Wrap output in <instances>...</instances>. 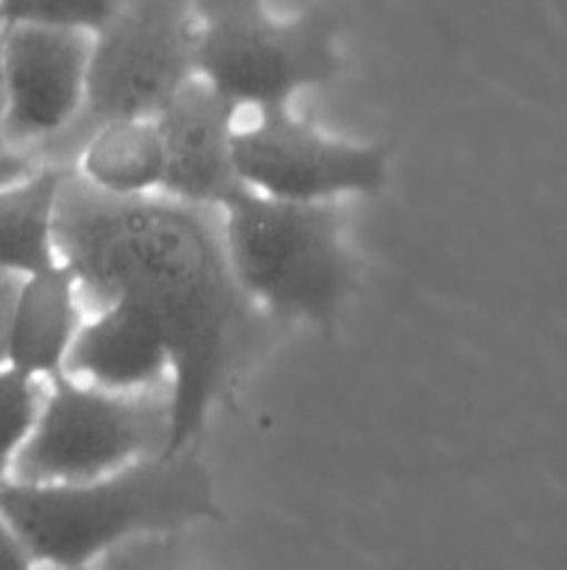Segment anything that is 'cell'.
Wrapping results in <instances>:
<instances>
[{"instance_id": "4", "label": "cell", "mask_w": 567, "mask_h": 570, "mask_svg": "<svg viewBox=\"0 0 567 570\" xmlns=\"http://www.w3.org/2000/svg\"><path fill=\"white\" fill-rule=\"evenodd\" d=\"M195 26L198 76L237 109L289 106L342 70L339 17L326 6L281 20L265 0H195Z\"/></svg>"}, {"instance_id": "5", "label": "cell", "mask_w": 567, "mask_h": 570, "mask_svg": "<svg viewBox=\"0 0 567 570\" xmlns=\"http://www.w3.org/2000/svg\"><path fill=\"white\" fill-rule=\"evenodd\" d=\"M195 28V0H131L94 31L81 115L44 148L42 161L72 167L94 126L122 117H153L198 76Z\"/></svg>"}, {"instance_id": "13", "label": "cell", "mask_w": 567, "mask_h": 570, "mask_svg": "<svg viewBox=\"0 0 567 570\" xmlns=\"http://www.w3.org/2000/svg\"><path fill=\"white\" fill-rule=\"evenodd\" d=\"M70 165L42 161L0 187V273L28 276L59 262L56 209Z\"/></svg>"}, {"instance_id": "2", "label": "cell", "mask_w": 567, "mask_h": 570, "mask_svg": "<svg viewBox=\"0 0 567 570\" xmlns=\"http://www.w3.org/2000/svg\"><path fill=\"white\" fill-rule=\"evenodd\" d=\"M0 515L31 566L87 568L122 543L220 521L215 482L198 449L150 454L78 482L0 479Z\"/></svg>"}, {"instance_id": "9", "label": "cell", "mask_w": 567, "mask_h": 570, "mask_svg": "<svg viewBox=\"0 0 567 570\" xmlns=\"http://www.w3.org/2000/svg\"><path fill=\"white\" fill-rule=\"evenodd\" d=\"M237 106L211 83L195 76L159 111L165 145V181L161 195L183 204L220 209L245 187L237 173Z\"/></svg>"}, {"instance_id": "18", "label": "cell", "mask_w": 567, "mask_h": 570, "mask_svg": "<svg viewBox=\"0 0 567 570\" xmlns=\"http://www.w3.org/2000/svg\"><path fill=\"white\" fill-rule=\"evenodd\" d=\"M3 117H6V83H3V26H0V159H6V156H14V154H26V150H17L6 142Z\"/></svg>"}, {"instance_id": "15", "label": "cell", "mask_w": 567, "mask_h": 570, "mask_svg": "<svg viewBox=\"0 0 567 570\" xmlns=\"http://www.w3.org/2000/svg\"><path fill=\"white\" fill-rule=\"evenodd\" d=\"M131 0H0V26L42 22L94 33Z\"/></svg>"}, {"instance_id": "1", "label": "cell", "mask_w": 567, "mask_h": 570, "mask_svg": "<svg viewBox=\"0 0 567 570\" xmlns=\"http://www.w3.org/2000/svg\"><path fill=\"white\" fill-rule=\"evenodd\" d=\"M59 259L81 293L128 301L153 317L170 348L165 454L198 449L267 340L265 309L228 265L220 209L167 195L117 198L67 173L56 209Z\"/></svg>"}, {"instance_id": "3", "label": "cell", "mask_w": 567, "mask_h": 570, "mask_svg": "<svg viewBox=\"0 0 567 570\" xmlns=\"http://www.w3.org/2000/svg\"><path fill=\"white\" fill-rule=\"evenodd\" d=\"M222 243L239 287L272 321L331 337L356 289V262L334 204H300L242 187L220 206Z\"/></svg>"}, {"instance_id": "12", "label": "cell", "mask_w": 567, "mask_h": 570, "mask_svg": "<svg viewBox=\"0 0 567 570\" xmlns=\"http://www.w3.org/2000/svg\"><path fill=\"white\" fill-rule=\"evenodd\" d=\"M72 170L89 187L117 198L161 193L165 145L156 117H122L94 126L83 137Z\"/></svg>"}, {"instance_id": "17", "label": "cell", "mask_w": 567, "mask_h": 570, "mask_svg": "<svg viewBox=\"0 0 567 570\" xmlns=\"http://www.w3.org/2000/svg\"><path fill=\"white\" fill-rule=\"evenodd\" d=\"M22 568H33V566L31 560H28L22 543L17 540V534L11 532L6 518L0 515V570H22Z\"/></svg>"}, {"instance_id": "11", "label": "cell", "mask_w": 567, "mask_h": 570, "mask_svg": "<svg viewBox=\"0 0 567 570\" xmlns=\"http://www.w3.org/2000/svg\"><path fill=\"white\" fill-rule=\"evenodd\" d=\"M81 323V284L70 265L59 259L44 271L20 276L6 365L42 382L61 376Z\"/></svg>"}, {"instance_id": "10", "label": "cell", "mask_w": 567, "mask_h": 570, "mask_svg": "<svg viewBox=\"0 0 567 570\" xmlns=\"http://www.w3.org/2000/svg\"><path fill=\"white\" fill-rule=\"evenodd\" d=\"M64 373L115 393L159 390L170 382V348L148 312L128 301H106L78 328Z\"/></svg>"}, {"instance_id": "6", "label": "cell", "mask_w": 567, "mask_h": 570, "mask_svg": "<svg viewBox=\"0 0 567 570\" xmlns=\"http://www.w3.org/2000/svg\"><path fill=\"white\" fill-rule=\"evenodd\" d=\"M167 393H115L61 376L44 384V399L11 479L78 482L115 473L167 443Z\"/></svg>"}, {"instance_id": "8", "label": "cell", "mask_w": 567, "mask_h": 570, "mask_svg": "<svg viewBox=\"0 0 567 570\" xmlns=\"http://www.w3.org/2000/svg\"><path fill=\"white\" fill-rule=\"evenodd\" d=\"M92 33L78 28L9 22L3 26L6 142L42 159L78 120L87 98Z\"/></svg>"}, {"instance_id": "7", "label": "cell", "mask_w": 567, "mask_h": 570, "mask_svg": "<svg viewBox=\"0 0 567 570\" xmlns=\"http://www.w3.org/2000/svg\"><path fill=\"white\" fill-rule=\"evenodd\" d=\"M233 154L245 187L300 204L378 195L389 178L387 145L328 137L289 106L261 109L253 126L237 128Z\"/></svg>"}, {"instance_id": "14", "label": "cell", "mask_w": 567, "mask_h": 570, "mask_svg": "<svg viewBox=\"0 0 567 570\" xmlns=\"http://www.w3.org/2000/svg\"><path fill=\"white\" fill-rule=\"evenodd\" d=\"M44 384L11 365L0 367V479L11 476L17 454L37 423Z\"/></svg>"}, {"instance_id": "16", "label": "cell", "mask_w": 567, "mask_h": 570, "mask_svg": "<svg viewBox=\"0 0 567 570\" xmlns=\"http://www.w3.org/2000/svg\"><path fill=\"white\" fill-rule=\"evenodd\" d=\"M17 284H20V276L0 273V367L6 365V356H9V326L11 309H14Z\"/></svg>"}]
</instances>
